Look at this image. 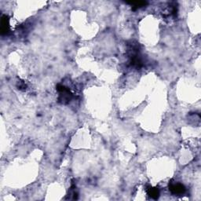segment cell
<instances>
[{
	"instance_id": "obj_1",
	"label": "cell",
	"mask_w": 201,
	"mask_h": 201,
	"mask_svg": "<svg viewBox=\"0 0 201 201\" xmlns=\"http://www.w3.org/2000/svg\"><path fill=\"white\" fill-rule=\"evenodd\" d=\"M169 189L175 195H182L185 192V187L179 182H171L169 184Z\"/></svg>"
},
{
	"instance_id": "obj_2",
	"label": "cell",
	"mask_w": 201,
	"mask_h": 201,
	"mask_svg": "<svg viewBox=\"0 0 201 201\" xmlns=\"http://www.w3.org/2000/svg\"><path fill=\"white\" fill-rule=\"evenodd\" d=\"M9 19L7 16H3L1 21V30H2V34L7 33L9 31Z\"/></svg>"
},
{
	"instance_id": "obj_3",
	"label": "cell",
	"mask_w": 201,
	"mask_h": 201,
	"mask_svg": "<svg viewBox=\"0 0 201 201\" xmlns=\"http://www.w3.org/2000/svg\"><path fill=\"white\" fill-rule=\"evenodd\" d=\"M148 194L153 199H157L160 196V191L157 188H149L148 189Z\"/></svg>"
},
{
	"instance_id": "obj_4",
	"label": "cell",
	"mask_w": 201,
	"mask_h": 201,
	"mask_svg": "<svg viewBox=\"0 0 201 201\" xmlns=\"http://www.w3.org/2000/svg\"><path fill=\"white\" fill-rule=\"evenodd\" d=\"M126 3L131 5L133 10H137L138 8L145 6L147 4V2H126Z\"/></svg>"
}]
</instances>
